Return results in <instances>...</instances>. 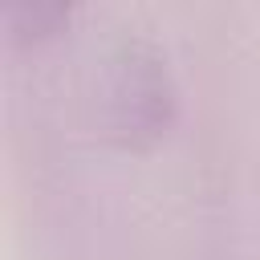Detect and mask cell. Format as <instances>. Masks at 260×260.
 Returning a JSON list of instances; mask_svg holds the SVG:
<instances>
[{
	"label": "cell",
	"mask_w": 260,
	"mask_h": 260,
	"mask_svg": "<svg viewBox=\"0 0 260 260\" xmlns=\"http://www.w3.org/2000/svg\"><path fill=\"white\" fill-rule=\"evenodd\" d=\"M106 126L118 142L142 146L162 134L175 110L167 61L146 41H122L106 61Z\"/></svg>",
	"instance_id": "cell-1"
},
{
	"label": "cell",
	"mask_w": 260,
	"mask_h": 260,
	"mask_svg": "<svg viewBox=\"0 0 260 260\" xmlns=\"http://www.w3.org/2000/svg\"><path fill=\"white\" fill-rule=\"evenodd\" d=\"M65 16H69V8H65V4H53V0H12V4L4 8V24H8V32L20 37V41H41V37H49Z\"/></svg>",
	"instance_id": "cell-2"
}]
</instances>
